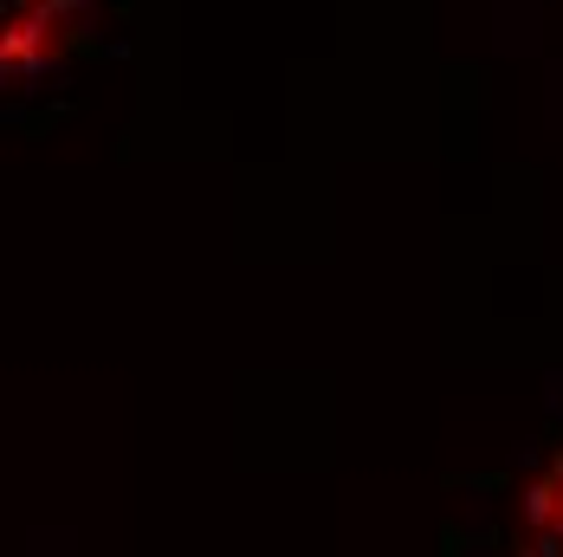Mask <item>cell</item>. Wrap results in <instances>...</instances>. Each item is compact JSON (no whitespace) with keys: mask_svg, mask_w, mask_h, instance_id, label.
Instances as JSON below:
<instances>
[{"mask_svg":"<svg viewBox=\"0 0 563 557\" xmlns=\"http://www.w3.org/2000/svg\"><path fill=\"white\" fill-rule=\"evenodd\" d=\"M91 0H0V72L46 65L71 46Z\"/></svg>","mask_w":563,"mask_h":557,"instance_id":"6da1fadb","label":"cell"},{"mask_svg":"<svg viewBox=\"0 0 563 557\" xmlns=\"http://www.w3.org/2000/svg\"><path fill=\"white\" fill-rule=\"evenodd\" d=\"M518 557H563V487H544L531 500V532H525Z\"/></svg>","mask_w":563,"mask_h":557,"instance_id":"7a4b0ae2","label":"cell"}]
</instances>
